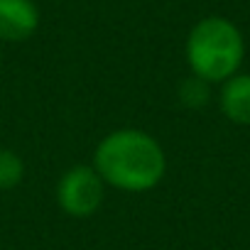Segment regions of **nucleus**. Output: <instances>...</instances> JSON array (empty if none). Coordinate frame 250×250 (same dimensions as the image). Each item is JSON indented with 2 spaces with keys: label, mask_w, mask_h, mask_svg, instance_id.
<instances>
[{
  "label": "nucleus",
  "mask_w": 250,
  "mask_h": 250,
  "mask_svg": "<svg viewBox=\"0 0 250 250\" xmlns=\"http://www.w3.org/2000/svg\"><path fill=\"white\" fill-rule=\"evenodd\" d=\"M93 169L105 184L135 194L150 191L162 182L167 172V157L162 145L150 133L120 128L98 143L93 152Z\"/></svg>",
  "instance_id": "f257e3e1"
},
{
  "label": "nucleus",
  "mask_w": 250,
  "mask_h": 250,
  "mask_svg": "<svg viewBox=\"0 0 250 250\" xmlns=\"http://www.w3.org/2000/svg\"><path fill=\"white\" fill-rule=\"evenodd\" d=\"M245 54L240 30L218 15L199 20L187 37V62L194 76L216 83L238 74Z\"/></svg>",
  "instance_id": "f03ea898"
},
{
  "label": "nucleus",
  "mask_w": 250,
  "mask_h": 250,
  "mask_svg": "<svg viewBox=\"0 0 250 250\" xmlns=\"http://www.w3.org/2000/svg\"><path fill=\"white\" fill-rule=\"evenodd\" d=\"M105 182L101 174L88 165H76L66 169L57 184V204L66 216L74 218H88L93 216L103 204Z\"/></svg>",
  "instance_id": "7ed1b4c3"
},
{
  "label": "nucleus",
  "mask_w": 250,
  "mask_h": 250,
  "mask_svg": "<svg viewBox=\"0 0 250 250\" xmlns=\"http://www.w3.org/2000/svg\"><path fill=\"white\" fill-rule=\"evenodd\" d=\"M40 27L35 0H0V42H25Z\"/></svg>",
  "instance_id": "20e7f679"
},
{
  "label": "nucleus",
  "mask_w": 250,
  "mask_h": 250,
  "mask_svg": "<svg viewBox=\"0 0 250 250\" xmlns=\"http://www.w3.org/2000/svg\"><path fill=\"white\" fill-rule=\"evenodd\" d=\"M221 110L238 125H250V74H235L223 83Z\"/></svg>",
  "instance_id": "39448f33"
},
{
  "label": "nucleus",
  "mask_w": 250,
  "mask_h": 250,
  "mask_svg": "<svg viewBox=\"0 0 250 250\" xmlns=\"http://www.w3.org/2000/svg\"><path fill=\"white\" fill-rule=\"evenodd\" d=\"M25 177V162L13 150H0V191L15 189Z\"/></svg>",
  "instance_id": "423d86ee"
},
{
  "label": "nucleus",
  "mask_w": 250,
  "mask_h": 250,
  "mask_svg": "<svg viewBox=\"0 0 250 250\" xmlns=\"http://www.w3.org/2000/svg\"><path fill=\"white\" fill-rule=\"evenodd\" d=\"M182 101L184 105L189 108H201L206 101H208V81L199 79V76H191L182 83Z\"/></svg>",
  "instance_id": "0eeeda50"
},
{
  "label": "nucleus",
  "mask_w": 250,
  "mask_h": 250,
  "mask_svg": "<svg viewBox=\"0 0 250 250\" xmlns=\"http://www.w3.org/2000/svg\"><path fill=\"white\" fill-rule=\"evenodd\" d=\"M0 66H3V54H0Z\"/></svg>",
  "instance_id": "6e6552de"
}]
</instances>
